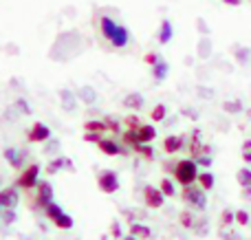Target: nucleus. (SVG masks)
I'll return each instance as SVG.
<instances>
[{"label":"nucleus","mask_w":251,"mask_h":240,"mask_svg":"<svg viewBox=\"0 0 251 240\" xmlns=\"http://www.w3.org/2000/svg\"><path fill=\"white\" fill-rule=\"evenodd\" d=\"M223 108H225V113H231V115L243 113V104H240V101H225Z\"/></svg>","instance_id":"28"},{"label":"nucleus","mask_w":251,"mask_h":240,"mask_svg":"<svg viewBox=\"0 0 251 240\" xmlns=\"http://www.w3.org/2000/svg\"><path fill=\"white\" fill-rule=\"evenodd\" d=\"M134 150H137L139 154H143L146 159H154V150H152L148 144H137L134 145Z\"/></svg>","instance_id":"29"},{"label":"nucleus","mask_w":251,"mask_h":240,"mask_svg":"<svg viewBox=\"0 0 251 240\" xmlns=\"http://www.w3.org/2000/svg\"><path fill=\"white\" fill-rule=\"evenodd\" d=\"M124 106L126 108H132V110H139L143 106V97L139 95V93H130V95H126L124 99Z\"/></svg>","instance_id":"17"},{"label":"nucleus","mask_w":251,"mask_h":240,"mask_svg":"<svg viewBox=\"0 0 251 240\" xmlns=\"http://www.w3.org/2000/svg\"><path fill=\"white\" fill-rule=\"evenodd\" d=\"M183 201H187L196 210H205L207 207V196H205L203 188H194V185H187L183 190Z\"/></svg>","instance_id":"3"},{"label":"nucleus","mask_w":251,"mask_h":240,"mask_svg":"<svg viewBox=\"0 0 251 240\" xmlns=\"http://www.w3.org/2000/svg\"><path fill=\"white\" fill-rule=\"evenodd\" d=\"M53 225H55V227H60V229H71V227H73V218H71L69 214H62L60 218L53 220Z\"/></svg>","instance_id":"24"},{"label":"nucleus","mask_w":251,"mask_h":240,"mask_svg":"<svg viewBox=\"0 0 251 240\" xmlns=\"http://www.w3.org/2000/svg\"><path fill=\"white\" fill-rule=\"evenodd\" d=\"M174 176H176V181L183 188L192 185L199 179V163H196V159H183V161H178L176 168H174Z\"/></svg>","instance_id":"2"},{"label":"nucleus","mask_w":251,"mask_h":240,"mask_svg":"<svg viewBox=\"0 0 251 240\" xmlns=\"http://www.w3.org/2000/svg\"><path fill=\"white\" fill-rule=\"evenodd\" d=\"M126 123H128L130 128H139V126H141V123H139V117H134V115H130V117L126 119Z\"/></svg>","instance_id":"42"},{"label":"nucleus","mask_w":251,"mask_h":240,"mask_svg":"<svg viewBox=\"0 0 251 240\" xmlns=\"http://www.w3.org/2000/svg\"><path fill=\"white\" fill-rule=\"evenodd\" d=\"M238 183L243 185V188H251V170L249 168L238 170Z\"/></svg>","instance_id":"26"},{"label":"nucleus","mask_w":251,"mask_h":240,"mask_svg":"<svg viewBox=\"0 0 251 240\" xmlns=\"http://www.w3.org/2000/svg\"><path fill=\"white\" fill-rule=\"evenodd\" d=\"M16 218H18V216H16V212H13V210H4V212H2V223H4V225L16 223Z\"/></svg>","instance_id":"32"},{"label":"nucleus","mask_w":251,"mask_h":240,"mask_svg":"<svg viewBox=\"0 0 251 240\" xmlns=\"http://www.w3.org/2000/svg\"><path fill=\"white\" fill-rule=\"evenodd\" d=\"M196 163H199V166L209 168L212 166V157H209V154H201V157H196Z\"/></svg>","instance_id":"38"},{"label":"nucleus","mask_w":251,"mask_h":240,"mask_svg":"<svg viewBox=\"0 0 251 240\" xmlns=\"http://www.w3.org/2000/svg\"><path fill=\"white\" fill-rule=\"evenodd\" d=\"M124 240H137V236H132V234H130V236H126Z\"/></svg>","instance_id":"45"},{"label":"nucleus","mask_w":251,"mask_h":240,"mask_svg":"<svg viewBox=\"0 0 251 240\" xmlns=\"http://www.w3.org/2000/svg\"><path fill=\"white\" fill-rule=\"evenodd\" d=\"M159 57L161 55H154V53H148V55H146V62H148V64H156V62H159Z\"/></svg>","instance_id":"43"},{"label":"nucleus","mask_w":251,"mask_h":240,"mask_svg":"<svg viewBox=\"0 0 251 240\" xmlns=\"http://www.w3.org/2000/svg\"><path fill=\"white\" fill-rule=\"evenodd\" d=\"M97 145H100L101 152H104V154H110V157H117V154H126V152H128V150L119 148L115 141H108V139H101Z\"/></svg>","instance_id":"10"},{"label":"nucleus","mask_w":251,"mask_h":240,"mask_svg":"<svg viewBox=\"0 0 251 240\" xmlns=\"http://www.w3.org/2000/svg\"><path fill=\"white\" fill-rule=\"evenodd\" d=\"M84 130H88V132H104V130H108V126H106V121H97V119H93V121H86V126H84Z\"/></svg>","instance_id":"21"},{"label":"nucleus","mask_w":251,"mask_h":240,"mask_svg":"<svg viewBox=\"0 0 251 240\" xmlns=\"http://www.w3.org/2000/svg\"><path fill=\"white\" fill-rule=\"evenodd\" d=\"M225 2H227V4H234V7H238L240 0H225Z\"/></svg>","instance_id":"44"},{"label":"nucleus","mask_w":251,"mask_h":240,"mask_svg":"<svg viewBox=\"0 0 251 240\" xmlns=\"http://www.w3.org/2000/svg\"><path fill=\"white\" fill-rule=\"evenodd\" d=\"M51 201H53L51 183H38V198H35V207H47Z\"/></svg>","instance_id":"8"},{"label":"nucleus","mask_w":251,"mask_h":240,"mask_svg":"<svg viewBox=\"0 0 251 240\" xmlns=\"http://www.w3.org/2000/svg\"><path fill=\"white\" fill-rule=\"evenodd\" d=\"M60 99H62V106H64L69 113H73L77 108V101H75V95L71 91H60Z\"/></svg>","instance_id":"16"},{"label":"nucleus","mask_w":251,"mask_h":240,"mask_svg":"<svg viewBox=\"0 0 251 240\" xmlns=\"http://www.w3.org/2000/svg\"><path fill=\"white\" fill-rule=\"evenodd\" d=\"M137 135H139V144H150L156 137V130H154V126H139Z\"/></svg>","instance_id":"13"},{"label":"nucleus","mask_w":251,"mask_h":240,"mask_svg":"<svg viewBox=\"0 0 251 240\" xmlns=\"http://www.w3.org/2000/svg\"><path fill=\"white\" fill-rule=\"evenodd\" d=\"M110 234H113V238H122V227H119V223H113V227H110Z\"/></svg>","instance_id":"40"},{"label":"nucleus","mask_w":251,"mask_h":240,"mask_svg":"<svg viewBox=\"0 0 251 240\" xmlns=\"http://www.w3.org/2000/svg\"><path fill=\"white\" fill-rule=\"evenodd\" d=\"M38 174H40V166H29V168H26V170L20 174V179H18V185H20V188H25V190L35 188V185L40 183V181H38Z\"/></svg>","instance_id":"6"},{"label":"nucleus","mask_w":251,"mask_h":240,"mask_svg":"<svg viewBox=\"0 0 251 240\" xmlns=\"http://www.w3.org/2000/svg\"><path fill=\"white\" fill-rule=\"evenodd\" d=\"M101 33H104V38L117 48H124L126 44H128V29L122 24H117V22L108 16L101 18Z\"/></svg>","instance_id":"1"},{"label":"nucleus","mask_w":251,"mask_h":240,"mask_svg":"<svg viewBox=\"0 0 251 240\" xmlns=\"http://www.w3.org/2000/svg\"><path fill=\"white\" fill-rule=\"evenodd\" d=\"M234 220H236V212H231V210L223 212V225H231Z\"/></svg>","instance_id":"35"},{"label":"nucleus","mask_w":251,"mask_h":240,"mask_svg":"<svg viewBox=\"0 0 251 240\" xmlns=\"http://www.w3.org/2000/svg\"><path fill=\"white\" fill-rule=\"evenodd\" d=\"M4 161H7L9 166H13V168H20L22 161H25V157H22L16 148H7L4 150Z\"/></svg>","instance_id":"12"},{"label":"nucleus","mask_w":251,"mask_h":240,"mask_svg":"<svg viewBox=\"0 0 251 240\" xmlns=\"http://www.w3.org/2000/svg\"><path fill=\"white\" fill-rule=\"evenodd\" d=\"M79 99H82L84 104H95V101H97V93H95V88H91V86H82V88H79Z\"/></svg>","instance_id":"18"},{"label":"nucleus","mask_w":251,"mask_h":240,"mask_svg":"<svg viewBox=\"0 0 251 240\" xmlns=\"http://www.w3.org/2000/svg\"><path fill=\"white\" fill-rule=\"evenodd\" d=\"M18 205V190L16 188H7L0 192V207L4 210H13Z\"/></svg>","instance_id":"9"},{"label":"nucleus","mask_w":251,"mask_h":240,"mask_svg":"<svg viewBox=\"0 0 251 240\" xmlns=\"http://www.w3.org/2000/svg\"><path fill=\"white\" fill-rule=\"evenodd\" d=\"M236 223L238 225H249V214L245 210H238L236 212Z\"/></svg>","instance_id":"34"},{"label":"nucleus","mask_w":251,"mask_h":240,"mask_svg":"<svg viewBox=\"0 0 251 240\" xmlns=\"http://www.w3.org/2000/svg\"><path fill=\"white\" fill-rule=\"evenodd\" d=\"M84 141H88V144H100L101 135L100 132H86V135H84Z\"/></svg>","instance_id":"37"},{"label":"nucleus","mask_w":251,"mask_h":240,"mask_svg":"<svg viewBox=\"0 0 251 240\" xmlns=\"http://www.w3.org/2000/svg\"><path fill=\"white\" fill-rule=\"evenodd\" d=\"M143 198H146V205L154 207V210L163 207V203H165V194L161 192V188H152V185H148V188L143 190Z\"/></svg>","instance_id":"5"},{"label":"nucleus","mask_w":251,"mask_h":240,"mask_svg":"<svg viewBox=\"0 0 251 240\" xmlns=\"http://www.w3.org/2000/svg\"><path fill=\"white\" fill-rule=\"evenodd\" d=\"M62 168H71V159L62 157V159H55V161L49 163V174H55V172H60ZM73 170V168H71Z\"/></svg>","instance_id":"19"},{"label":"nucleus","mask_w":251,"mask_h":240,"mask_svg":"<svg viewBox=\"0 0 251 240\" xmlns=\"http://www.w3.org/2000/svg\"><path fill=\"white\" fill-rule=\"evenodd\" d=\"M199 181H201V188L203 190H212L214 188V174L212 172H205V174H199Z\"/></svg>","instance_id":"25"},{"label":"nucleus","mask_w":251,"mask_h":240,"mask_svg":"<svg viewBox=\"0 0 251 240\" xmlns=\"http://www.w3.org/2000/svg\"><path fill=\"white\" fill-rule=\"evenodd\" d=\"M172 33H174V29H172V22H170V20H163V22H161L159 42H161V44H168L170 40H172Z\"/></svg>","instance_id":"15"},{"label":"nucleus","mask_w":251,"mask_h":240,"mask_svg":"<svg viewBox=\"0 0 251 240\" xmlns=\"http://www.w3.org/2000/svg\"><path fill=\"white\" fill-rule=\"evenodd\" d=\"M181 225L183 227H194V216H192L190 212H183L181 214Z\"/></svg>","instance_id":"33"},{"label":"nucleus","mask_w":251,"mask_h":240,"mask_svg":"<svg viewBox=\"0 0 251 240\" xmlns=\"http://www.w3.org/2000/svg\"><path fill=\"white\" fill-rule=\"evenodd\" d=\"M130 234H132V236H139V238H152L150 227H146V225H139V223L130 225Z\"/></svg>","instance_id":"20"},{"label":"nucleus","mask_w":251,"mask_h":240,"mask_svg":"<svg viewBox=\"0 0 251 240\" xmlns=\"http://www.w3.org/2000/svg\"><path fill=\"white\" fill-rule=\"evenodd\" d=\"M236 57L240 64H249L251 60V48H236Z\"/></svg>","instance_id":"31"},{"label":"nucleus","mask_w":251,"mask_h":240,"mask_svg":"<svg viewBox=\"0 0 251 240\" xmlns=\"http://www.w3.org/2000/svg\"><path fill=\"white\" fill-rule=\"evenodd\" d=\"M168 71H170L168 62H163L161 57H159V62H156V64H152V75H154L159 82H163V79L168 77Z\"/></svg>","instance_id":"14"},{"label":"nucleus","mask_w":251,"mask_h":240,"mask_svg":"<svg viewBox=\"0 0 251 240\" xmlns=\"http://www.w3.org/2000/svg\"><path fill=\"white\" fill-rule=\"evenodd\" d=\"M165 115H168V108H165V104H156L154 110L150 113V117H152V121H163Z\"/></svg>","instance_id":"23"},{"label":"nucleus","mask_w":251,"mask_h":240,"mask_svg":"<svg viewBox=\"0 0 251 240\" xmlns=\"http://www.w3.org/2000/svg\"><path fill=\"white\" fill-rule=\"evenodd\" d=\"M124 141H126V144H128V145H132V148H134V145L139 144L137 128H130V130H126V132H124Z\"/></svg>","instance_id":"27"},{"label":"nucleus","mask_w":251,"mask_h":240,"mask_svg":"<svg viewBox=\"0 0 251 240\" xmlns=\"http://www.w3.org/2000/svg\"><path fill=\"white\" fill-rule=\"evenodd\" d=\"M183 144H185V139H183V137L170 135V137H165V141H163V150H165V152H178V150L183 148Z\"/></svg>","instance_id":"11"},{"label":"nucleus","mask_w":251,"mask_h":240,"mask_svg":"<svg viewBox=\"0 0 251 240\" xmlns=\"http://www.w3.org/2000/svg\"><path fill=\"white\" fill-rule=\"evenodd\" d=\"M161 192L165 194V196H174L176 194V190H174V183L170 179H163L161 181Z\"/></svg>","instance_id":"30"},{"label":"nucleus","mask_w":251,"mask_h":240,"mask_svg":"<svg viewBox=\"0 0 251 240\" xmlns=\"http://www.w3.org/2000/svg\"><path fill=\"white\" fill-rule=\"evenodd\" d=\"M49 139H51V130H49L47 123L38 121L29 130V141H33V144H42V141H49Z\"/></svg>","instance_id":"7"},{"label":"nucleus","mask_w":251,"mask_h":240,"mask_svg":"<svg viewBox=\"0 0 251 240\" xmlns=\"http://www.w3.org/2000/svg\"><path fill=\"white\" fill-rule=\"evenodd\" d=\"M44 212H47V216H49V218H51V220L60 218V216L64 214V212H62V207H60V205H55V203H53V201L49 203L47 207H44Z\"/></svg>","instance_id":"22"},{"label":"nucleus","mask_w":251,"mask_h":240,"mask_svg":"<svg viewBox=\"0 0 251 240\" xmlns=\"http://www.w3.org/2000/svg\"><path fill=\"white\" fill-rule=\"evenodd\" d=\"M100 190L101 192H106V194H115L119 190V179H117V174L115 172H110V170H106V172H101L100 174Z\"/></svg>","instance_id":"4"},{"label":"nucleus","mask_w":251,"mask_h":240,"mask_svg":"<svg viewBox=\"0 0 251 240\" xmlns=\"http://www.w3.org/2000/svg\"><path fill=\"white\" fill-rule=\"evenodd\" d=\"M106 126H108L113 132H119V121H117L115 117H108V119H106Z\"/></svg>","instance_id":"39"},{"label":"nucleus","mask_w":251,"mask_h":240,"mask_svg":"<svg viewBox=\"0 0 251 240\" xmlns=\"http://www.w3.org/2000/svg\"><path fill=\"white\" fill-rule=\"evenodd\" d=\"M16 106L22 110V115H29V113H31V108L26 106V101H25V99H18V104H16Z\"/></svg>","instance_id":"41"},{"label":"nucleus","mask_w":251,"mask_h":240,"mask_svg":"<svg viewBox=\"0 0 251 240\" xmlns=\"http://www.w3.org/2000/svg\"><path fill=\"white\" fill-rule=\"evenodd\" d=\"M243 159H245L247 163H251V139H247V141L243 144Z\"/></svg>","instance_id":"36"}]
</instances>
